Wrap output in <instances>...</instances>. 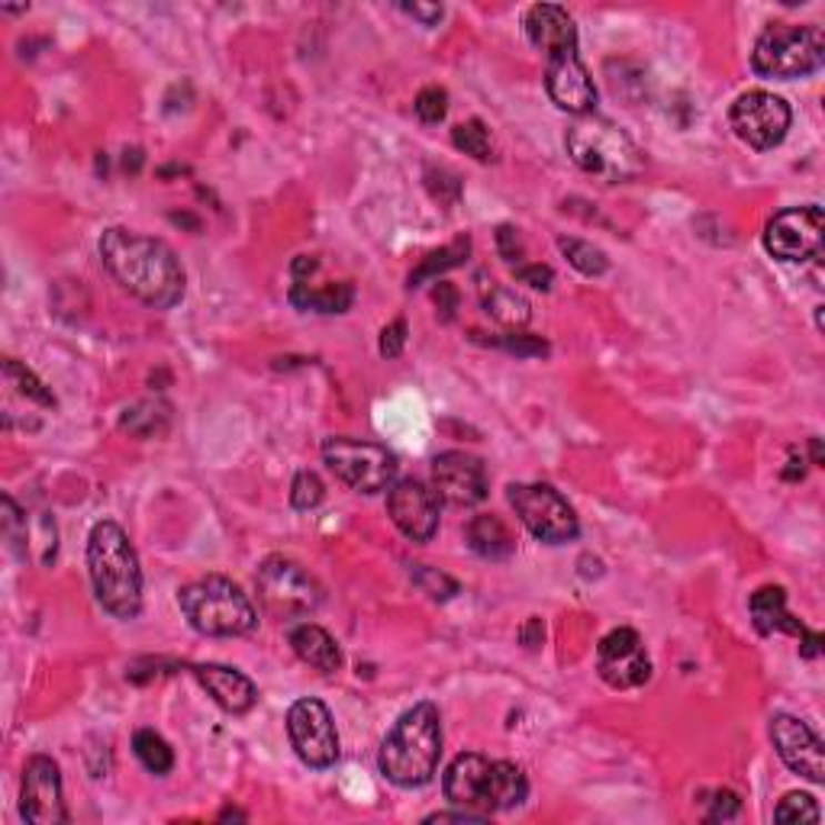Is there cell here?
<instances>
[{
  "instance_id": "obj_21",
  "label": "cell",
  "mask_w": 825,
  "mask_h": 825,
  "mask_svg": "<svg viewBox=\"0 0 825 825\" xmlns=\"http://www.w3.org/2000/svg\"><path fill=\"white\" fill-rule=\"evenodd\" d=\"M523 27H526L529 42L535 49H542L545 56L577 46V27H574L571 13L564 10L562 3H535V7H529Z\"/></svg>"
},
{
  "instance_id": "obj_22",
  "label": "cell",
  "mask_w": 825,
  "mask_h": 825,
  "mask_svg": "<svg viewBox=\"0 0 825 825\" xmlns=\"http://www.w3.org/2000/svg\"><path fill=\"white\" fill-rule=\"evenodd\" d=\"M288 642H291L294 655H298L303 664L316 667L320 674H335V671L342 667V648H339V642L332 638L326 628L316 626V623L294 626L291 628V635H288Z\"/></svg>"
},
{
  "instance_id": "obj_5",
  "label": "cell",
  "mask_w": 825,
  "mask_h": 825,
  "mask_svg": "<svg viewBox=\"0 0 825 825\" xmlns=\"http://www.w3.org/2000/svg\"><path fill=\"white\" fill-rule=\"evenodd\" d=\"M181 613L200 635H213V638H230V635H249L259 626V613L252 606V600L242 594L239 584H232L230 577L220 574H207L194 584H188L181 594Z\"/></svg>"
},
{
  "instance_id": "obj_27",
  "label": "cell",
  "mask_w": 825,
  "mask_h": 825,
  "mask_svg": "<svg viewBox=\"0 0 825 825\" xmlns=\"http://www.w3.org/2000/svg\"><path fill=\"white\" fill-rule=\"evenodd\" d=\"M132 752H135L139 764H142L149 774H155V777H165L168 771L174 767V752H171V745H168L159 732H152V728H139V732L132 735Z\"/></svg>"
},
{
  "instance_id": "obj_9",
  "label": "cell",
  "mask_w": 825,
  "mask_h": 825,
  "mask_svg": "<svg viewBox=\"0 0 825 825\" xmlns=\"http://www.w3.org/2000/svg\"><path fill=\"white\" fill-rule=\"evenodd\" d=\"M506 496H510V506L516 510L520 523L539 542L564 545L571 539H577V532H581L577 513L571 510V503L555 487H549V484H510Z\"/></svg>"
},
{
  "instance_id": "obj_38",
  "label": "cell",
  "mask_w": 825,
  "mask_h": 825,
  "mask_svg": "<svg viewBox=\"0 0 825 825\" xmlns=\"http://www.w3.org/2000/svg\"><path fill=\"white\" fill-rule=\"evenodd\" d=\"M491 345L516 355V359H542V355H549V342L539 339V335H526V332H510L503 339H491Z\"/></svg>"
},
{
  "instance_id": "obj_18",
  "label": "cell",
  "mask_w": 825,
  "mask_h": 825,
  "mask_svg": "<svg viewBox=\"0 0 825 825\" xmlns=\"http://www.w3.org/2000/svg\"><path fill=\"white\" fill-rule=\"evenodd\" d=\"M432 487L452 506H477L487 496L484 462L467 452H442L432 462Z\"/></svg>"
},
{
  "instance_id": "obj_23",
  "label": "cell",
  "mask_w": 825,
  "mask_h": 825,
  "mask_svg": "<svg viewBox=\"0 0 825 825\" xmlns=\"http://www.w3.org/2000/svg\"><path fill=\"white\" fill-rule=\"evenodd\" d=\"M748 610H752V620H755V628L761 635H774V632H791V635H803L806 626L787 613V594L784 587H761L752 594L748 600Z\"/></svg>"
},
{
  "instance_id": "obj_45",
  "label": "cell",
  "mask_w": 825,
  "mask_h": 825,
  "mask_svg": "<svg viewBox=\"0 0 825 825\" xmlns=\"http://www.w3.org/2000/svg\"><path fill=\"white\" fill-rule=\"evenodd\" d=\"M400 10L410 13V17H416L423 27H435L445 17V10L439 3H400Z\"/></svg>"
},
{
  "instance_id": "obj_15",
  "label": "cell",
  "mask_w": 825,
  "mask_h": 825,
  "mask_svg": "<svg viewBox=\"0 0 825 825\" xmlns=\"http://www.w3.org/2000/svg\"><path fill=\"white\" fill-rule=\"evenodd\" d=\"M545 91H549V98L555 100V107H562V110L574 113V117L594 113V78H591V71L581 62L577 46L545 56Z\"/></svg>"
},
{
  "instance_id": "obj_6",
  "label": "cell",
  "mask_w": 825,
  "mask_h": 825,
  "mask_svg": "<svg viewBox=\"0 0 825 825\" xmlns=\"http://www.w3.org/2000/svg\"><path fill=\"white\" fill-rule=\"evenodd\" d=\"M825 62V36L813 23H771L755 42L752 68L761 78H806Z\"/></svg>"
},
{
  "instance_id": "obj_17",
  "label": "cell",
  "mask_w": 825,
  "mask_h": 825,
  "mask_svg": "<svg viewBox=\"0 0 825 825\" xmlns=\"http://www.w3.org/2000/svg\"><path fill=\"white\" fill-rule=\"evenodd\" d=\"M771 742H774L777 755H781V761L791 767L793 774L806 777L809 784H823V742H819V735L806 726L803 720L787 716V713L774 716L771 720Z\"/></svg>"
},
{
  "instance_id": "obj_11",
  "label": "cell",
  "mask_w": 825,
  "mask_h": 825,
  "mask_svg": "<svg viewBox=\"0 0 825 825\" xmlns=\"http://www.w3.org/2000/svg\"><path fill=\"white\" fill-rule=\"evenodd\" d=\"M791 107L787 100L771 94V91H748L742 98L732 103L728 110V127L732 132L758 149V152H767V149H777L784 139H787V130H791Z\"/></svg>"
},
{
  "instance_id": "obj_8",
  "label": "cell",
  "mask_w": 825,
  "mask_h": 825,
  "mask_svg": "<svg viewBox=\"0 0 825 825\" xmlns=\"http://www.w3.org/2000/svg\"><path fill=\"white\" fill-rule=\"evenodd\" d=\"M255 587L264 610L278 620L310 616L323 603V587L298 562L281 555L264 559L255 574Z\"/></svg>"
},
{
  "instance_id": "obj_49",
  "label": "cell",
  "mask_w": 825,
  "mask_h": 825,
  "mask_svg": "<svg viewBox=\"0 0 825 825\" xmlns=\"http://www.w3.org/2000/svg\"><path fill=\"white\" fill-rule=\"evenodd\" d=\"M291 271H294V281H303L306 274H313V271H316V259H310V255H300L298 262L291 264Z\"/></svg>"
},
{
  "instance_id": "obj_12",
  "label": "cell",
  "mask_w": 825,
  "mask_h": 825,
  "mask_svg": "<svg viewBox=\"0 0 825 825\" xmlns=\"http://www.w3.org/2000/svg\"><path fill=\"white\" fill-rule=\"evenodd\" d=\"M288 735L306 767H332L339 761V732L332 723L330 706L323 700L303 696L288 710Z\"/></svg>"
},
{
  "instance_id": "obj_50",
  "label": "cell",
  "mask_w": 825,
  "mask_h": 825,
  "mask_svg": "<svg viewBox=\"0 0 825 825\" xmlns=\"http://www.w3.org/2000/svg\"><path fill=\"white\" fill-rule=\"evenodd\" d=\"M809 449H813V464H823V442H819V439H813V442H809Z\"/></svg>"
},
{
  "instance_id": "obj_30",
  "label": "cell",
  "mask_w": 825,
  "mask_h": 825,
  "mask_svg": "<svg viewBox=\"0 0 825 825\" xmlns=\"http://www.w3.org/2000/svg\"><path fill=\"white\" fill-rule=\"evenodd\" d=\"M3 378H7V384H10L17 394L27 396L30 403H39V406H46V410H56V403H59L56 394L36 378L27 364H20L17 359H7V362H3Z\"/></svg>"
},
{
  "instance_id": "obj_16",
  "label": "cell",
  "mask_w": 825,
  "mask_h": 825,
  "mask_svg": "<svg viewBox=\"0 0 825 825\" xmlns=\"http://www.w3.org/2000/svg\"><path fill=\"white\" fill-rule=\"evenodd\" d=\"M388 513L410 542H430L439 532V496L416 477H403L388 491Z\"/></svg>"
},
{
  "instance_id": "obj_2",
  "label": "cell",
  "mask_w": 825,
  "mask_h": 825,
  "mask_svg": "<svg viewBox=\"0 0 825 825\" xmlns=\"http://www.w3.org/2000/svg\"><path fill=\"white\" fill-rule=\"evenodd\" d=\"M442 758V716L435 703L423 700L406 710L381 745V774L396 787H423L439 771Z\"/></svg>"
},
{
  "instance_id": "obj_31",
  "label": "cell",
  "mask_w": 825,
  "mask_h": 825,
  "mask_svg": "<svg viewBox=\"0 0 825 825\" xmlns=\"http://www.w3.org/2000/svg\"><path fill=\"white\" fill-rule=\"evenodd\" d=\"M559 249H562L564 259L574 264L581 274H587V278H600V274H606V268H610L606 252H603V249H596L594 242H584V239L562 235V239H559Z\"/></svg>"
},
{
  "instance_id": "obj_46",
  "label": "cell",
  "mask_w": 825,
  "mask_h": 825,
  "mask_svg": "<svg viewBox=\"0 0 825 825\" xmlns=\"http://www.w3.org/2000/svg\"><path fill=\"white\" fill-rule=\"evenodd\" d=\"M491 816H481L474 809H462V813H432L426 816V823H487Z\"/></svg>"
},
{
  "instance_id": "obj_4",
  "label": "cell",
  "mask_w": 825,
  "mask_h": 825,
  "mask_svg": "<svg viewBox=\"0 0 825 825\" xmlns=\"http://www.w3.org/2000/svg\"><path fill=\"white\" fill-rule=\"evenodd\" d=\"M564 149L581 171L594 174L600 181H610V184L632 181L645 168L642 149L628 139V132L596 113L577 117L567 127Z\"/></svg>"
},
{
  "instance_id": "obj_43",
  "label": "cell",
  "mask_w": 825,
  "mask_h": 825,
  "mask_svg": "<svg viewBox=\"0 0 825 825\" xmlns=\"http://www.w3.org/2000/svg\"><path fill=\"white\" fill-rule=\"evenodd\" d=\"M516 278L535 291H549L555 281V271L549 264H516Z\"/></svg>"
},
{
  "instance_id": "obj_13",
  "label": "cell",
  "mask_w": 825,
  "mask_h": 825,
  "mask_svg": "<svg viewBox=\"0 0 825 825\" xmlns=\"http://www.w3.org/2000/svg\"><path fill=\"white\" fill-rule=\"evenodd\" d=\"M596 671L613 691L642 687L652 677V658L635 628H613L596 645Z\"/></svg>"
},
{
  "instance_id": "obj_51",
  "label": "cell",
  "mask_w": 825,
  "mask_h": 825,
  "mask_svg": "<svg viewBox=\"0 0 825 825\" xmlns=\"http://www.w3.org/2000/svg\"><path fill=\"white\" fill-rule=\"evenodd\" d=\"M220 819H245V816H242V813H235V809H227V813H223Z\"/></svg>"
},
{
  "instance_id": "obj_7",
  "label": "cell",
  "mask_w": 825,
  "mask_h": 825,
  "mask_svg": "<svg viewBox=\"0 0 825 825\" xmlns=\"http://www.w3.org/2000/svg\"><path fill=\"white\" fill-rule=\"evenodd\" d=\"M323 462L342 484L359 494H381L396 477V455L388 445L349 435H332L323 442Z\"/></svg>"
},
{
  "instance_id": "obj_34",
  "label": "cell",
  "mask_w": 825,
  "mask_h": 825,
  "mask_svg": "<svg viewBox=\"0 0 825 825\" xmlns=\"http://www.w3.org/2000/svg\"><path fill=\"white\" fill-rule=\"evenodd\" d=\"M0 510H3V539L10 545V552L27 562V516L20 513V506L13 503V496H3L0 500Z\"/></svg>"
},
{
  "instance_id": "obj_41",
  "label": "cell",
  "mask_w": 825,
  "mask_h": 825,
  "mask_svg": "<svg viewBox=\"0 0 825 825\" xmlns=\"http://www.w3.org/2000/svg\"><path fill=\"white\" fill-rule=\"evenodd\" d=\"M496 252H500V259L510 264H520L523 259V239H520V230H513V227H500L496 230Z\"/></svg>"
},
{
  "instance_id": "obj_33",
  "label": "cell",
  "mask_w": 825,
  "mask_h": 825,
  "mask_svg": "<svg viewBox=\"0 0 825 825\" xmlns=\"http://www.w3.org/2000/svg\"><path fill=\"white\" fill-rule=\"evenodd\" d=\"M410 577H413V584L430 596V600H452V596L459 594V581H452L449 574L435 571L430 564H413L410 567Z\"/></svg>"
},
{
  "instance_id": "obj_48",
  "label": "cell",
  "mask_w": 825,
  "mask_h": 825,
  "mask_svg": "<svg viewBox=\"0 0 825 825\" xmlns=\"http://www.w3.org/2000/svg\"><path fill=\"white\" fill-rule=\"evenodd\" d=\"M799 638H803V648H799L803 658H816V655L823 652V635H819V632H809V628H806Z\"/></svg>"
},
{
  "instance_id": "obj_1",
  "label": "cell",
  "mask_w": 825,
  "mask_h": 825,
  "mask_svg": "<svg viewBox=\"0 0 825 825\" xmlns=\"http://www.w3.org/2000/svg\"><path fill=\"white\" fill-rule=\"evenodd\" d=\"M100 259L127 294L152 310H171L184 298V268L162 239L113 227L100 235Z\"/></svg>"
},
{
  "instance_id": "obj_25",
  "label": "cell",
  "mask_w": 825,
  "mask_h": 825,
  "mask_svg": "<svg viewBox=\"0 0 825 825\" xmlns=\"http://www.w3.org/2000/svg\"><path fill=\"white\" fill-rule=\"evenodd\" d=\"M288 300L298 310H316V313H345L355 300V288L349 281L342 284H326V288H310L306 281H294Z\"/></svg>"
},
{
  "instance_id": "obj_44",
  "label": "cell",
  "mask_w": 825,
  "mask_h": 825,
  "mask_svg": "<svg viewBox=\"0 0 825 825\" xmlns=\"http://www.w3.org/2000/svg\"><path fill=\"white\" fill-rule=\"evenodd\" d=\"M432 300H435V306H439V320L449 323V320L455 316V310H459V288L449 284V281H439L435 291H432Z\"/></svg>"
},
{
  "instance_id": "obj_40",
  "label": "cell",
  "mask_w": 825,
  "mask_h": 825,
  "mask_svg": "<svg viewBox=\"0 0 825 825\" xmlns=\"http://www.w3.org/2000/svg\"><path fill=\"white\" fill-rule=\"evenodd\" d=\"M426 188L432 191V198L439 200V203H459V194H462V184H459V178L452 174V171H445V168H430L426 171Z\"/></svg>"
},
{
  "instance_id": "obj_10",
  "label": "cell",
  "mask_w": 825,
  "mask_h": 825,
  "mask_svg": "<svg viewBox=\"0 0 825 825\" xmlns=\"http://www.w3.org/2000/svg\"><path fill=\"white\" fill-rule=\"evenodd\" d=\"M823 207H816V203L791 207V210H781L767 220L764 249L777 262H809V259L823 255Z\"/></svg>"
},
{
  "instance_id": "obj_36",
  "label": "cell",
  "mask_w": 825,
  "mask_h": 825,
  "mask_svg": "<svg viewBox=\"0 0 825 825\" xmlns=\"http://www.w3.org/2000/svg\"><path fill=\"white\" fill-rule=\"evenodd\" d=\"M323 496H326V487H323V481H320V474H313V471H300L298 477H294V487H291V503H294V510H316L320 503H323Z\"/></svg>"
},
{
  "instance_id": "obj_29",
  "label": "cell",
  "mask_w": 825,
  "mask_h": 825,
  "mask_svg": "<svg viewBox=\"0 0 825 825\" xmlns=\"http://www.w3.org/2000/svg\"><path fill=\"white\" fill-rule=\"evenodd\" d=\"M467 255H471V239L467 235L455 239L452 245H445V249H439V252H432V255L423 259V264L410 274V288H420L423 281H435L449 268H459V264L467 262Z\"/></svg>"
},
{
  "instance_id": "obj_37",
  "label": "cell",
  "mask_w": 825,
  "mask_h": 825,
  "mask_svg": "<svg viewBox=\"0 0 825 825\" xmlns=\"http://www.w3.org/2000/svg\"><path fill=\"white\" fill-rule=\"evenodd\" d=\"M413 110H416V117L426 123V127H435V123H442L445 120V113H449V94H445V88H423L416 100H413Z\"/></svg>"
},
{
  "instance_id": "obj_39",
  "label": "cell",
  "mask_w": 825,
  "mask_h": 825,
  "mask_svg": "<svg viewBox=\"0 0 825 825\" xmlns=\"http://www.w3.org/2000/svg\"><path fill=\"white\" fill-rule=\"evenodd\" d=\"M703 803H706V819L710 823H726V819H735L738 816V809H742V799H738V793L735 791H713L703 796Z\"/></svg>"
},
{
  "instance_id": "obj_42",
  "label": "cell",
  "mask_w": 825,
  "mask_h": 825,
  "mask_svg": "<svg viewBox=\"0 0 825 825\" xmlns=\"http://www.w3.org/2000/svg\"><path fill=\"white\" fill-rule=\"evenodd\" d=\"M403 345H406V323L403 320H394V323H388L384 330H381V355L384 359H396L400 352H403Z\"/></svg>"
},
{
  "instance_id": "obj_47",
  "label": "cell",
  "mask_w": 825,
  "mask_h": 825,
  "mask_svg": "<svg viewBox=\"0 0 825 825\" xmlns=\"http://www.w3.org/2000/svg\"><path fill=\"white\" fill-rule=\"evenodd\" d=\"M520 642L526 645V648H539L542 642H545V626H542V620H529L526 626L520 628Z\"/></svg>"
},
{
  "instance_id": "obj_35",
  "label": "cell",
  "mask_w": 825,
  "mask_h": 825,
  "mask_svg": "<svg viewBox=\"0 0 825 825\" xmlns=\"http://www.w3.org/2000/svg\"><path fill=\"white\" fill-rule=\"evenodd\" d=\"M819 806L809 793H787L777 809H774V819L777 823H819Z\"/></svg>"
},
{
  "instance_id": "obj_19",
  "label": "cell",
  "mask_w": 825,
  "mask_h": 825,
  "mask_svg": "<svg viewBox=\"0 0 825 825\" xmlns=\"http://www.w3.org/2000/svg\"><path fill=\"white\" fill-rule=\"evenodd\" d=\"M491 777H494V761H487L484 755H459L442 777V791L455 806L491 816L494 813Z\"/></svg>"
},
{
  "instance_id": "obj_26",
  "label": "cell",
  "mask_w": 825,
  "mask_h": 825,
  "mask_svg": "<svg viewBox=\"0 0 825 825\" xmlns=\"http://www.w3.org/2000/svg\"><path fill=\"white\" fill-rule=\"evenodd\" d=\"M168 423H171V406L162 400H139L132 403L130 410L123 413L120 426L130 435L139 439H155V435H165Z\"/></svg>"
},
{
  "instance_id": "obj_14",
  "label": "cell",
  "mask_w": 825,
  "mask_h": 825,
  "mask_svg": "<svg viewBox=\"0 0 825 825\" xmlns=\"http://www.w3.org/2000/svg\"><path fill=\"white\" fill-rule=\"evenodd\" d=\"M20 809H23V819L33 825L68 823L62 771L49 755H33L27 761L23 787H20Z\"/></svg>"
},
{
  "instance_id": "obj_20",
  "label": "cell",
  "mask_w": 825,
  "mask_h": 825,
  "mask_svg": "<svg viewBox=\"0 0 825 825\" xmlns=\"http://www.w3.org/2000/svg\"><path fill=\"white\" fill-rule=\"evenodd\" d=\"M198 684L213 696V703L220 710H227L232 716H245L255 703H259V687L235 667L227 664H198L194 667Z\"/></svg>"
},
{
  "instance_id": "obj_24",
  "label": "cell",
  "mask_w": 825,
  "mask_h": 825,
  "mask_svg": "<svg viewBox=\"0 0 825 825\" xmlns=\"http://www.w3.org/2000/svg\"><path fill=\"white\" fill-rule=\"evenodd\" d=\"M464 535H467V545L481 555V559H487V562H506L513 552H516V535L510 532V526L494 516V513H481V516H474L467 529H464Z\"/></svg>"
},
{
  "instance_id": "obj_28",
  "label": "cell",
  "mask_w": 825,
  "mask_h": 825,
  "mask_svg": "<svg viewBox=\"0 0 825 825\" xmlns=\"http://www.w3.org/2000/svg\"><path fill=\"white\" fill-rule=\"evenodd\" d=\"M484 306H487V313L494 316L496 323H503V326H510V330H520V326H526L529 320H532L529 300L520 298V294L510 291V288H491V291L484 294Z\"/></svg>"
},
{
  "instance_id": "obj_32",
  "label": "cell",
  "mask_w": 825,
  "mask_h": 825,
  "mask_svg": "<svg viewBox=\"0 0 825 825\" xmlns=\"http://www.w3.org/2000/svg\"><path fill=\"white\" fill-rule=\"evenodd\" d=\"M452 142L455 149H462L464 155L477 159V162H491L494 159V145H491V130L481 120H467L452 130Z\"/></svg>"
},
{
  "instance_id": "obj_3",
  "label": "cell",
  "mask_w": 825,
  "mask_h": 825,
  "mask_svg": "<svg viewBox=\"0 0 825 825\" xmlns=\"http://www.w3.org/2000/svg\"><path fill=\"white\" fill-rule=\"evenodd\" d=\"M88 571L100 606L117 620H135L142 610V571L130 535L103 520L88 539Z\"/></svg>"
}]
</instances>
